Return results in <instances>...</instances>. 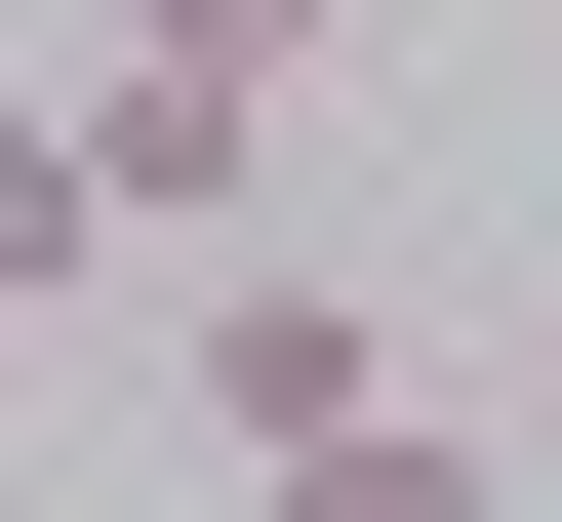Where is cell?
Instances as JSON below:
<instances>
[{"mask_svg": "<svg viewBox=\"0 0 562 522\" xmlns=\"http://www.w3.org/2000/svg\"><path fill=\"white\" fill-rule=\"evenodd\" d=\"M161 362H201V442H322V402H402V322L281 242V201H241V242H161Z\"/></svg>", "mask_w": 562, "mask_h": 522, "instance_id": "cell-1", "label": "cell"}, {"mask_svg": "<svg viewBox=\"0 0 562 522\" xmlns=\"http://www.w3.org/2000/svg\"><path fill=\"white\" fill-rule=\"evenodd\" d=\"M81 162H121V281H161V242H241V201H281V121H241V81H121V41H81Z\"/></svg>", "mask_w": 562, "mask_h": 522, "instance_id": "cell-2", "label": "cell"}, {"mask_svg": "<svg viewBox=\"0 0 562 522\" xmlns=\"http://www.w3.org/2000/svg\"><path fill=\"white\" fill-rule=\"evenodd\" d=\"M281 522H522V442H442V402H322V442H241Z\"/></svg>", "mask_w": 562, "mask_h": 522, "instance_id": "cell-3", "label": "cell"}, {"mask_svg": "<svg viewBox=\"0 0 562 522\" xmlns=\"http://www.w3.org/2000/svg\"><path fill=\"white\" fill-rule=\"evenodd\" d=\"M81 281H121V162H81V81H41L0 121V322H81Z\"/></svg>", "mask_w": 562, "mask_h": 522, "instance_id": "cell-4", "label": "cell"}, {"mask_svg": "<svg viewBox=\"0 0 562 522\" xmlns=\"http://www.w3.org/2000/svg\"><path fill=\"white\" fill-rule=\"evenodd\" d=\"M121 81H241V121H322V0H121Z\"/></svg>", "mask_w": 562, "mask_h": 522, "instance_id": "cell-5", "label": "cell"}]
</instances>
